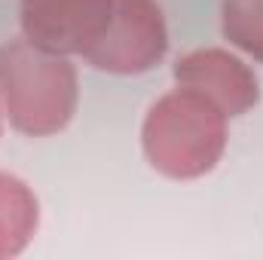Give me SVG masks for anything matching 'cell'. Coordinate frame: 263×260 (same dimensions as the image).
<instances>
[{"mask_svg":"<svg viewBox=\"0 0 263 260\" xmlns=\"http://www.w3.org/2000/svg\"><path fill=\"white\" fill-rule=\"evenodd\" d=\"M40 224V202L34 190L9 175L0 172V260L22 254Z\"/></svg>","mask_w":263,"mask_h":260,"instance_id":"cell-6","label":"cell"},{"mask_svg":"<svg viewBox=\"0 0 263 260\" xmlns=\"http://www.w3.org/2000/svg\"><path fill=\"white\" fill-rule=\"evenodd\" d=\"M0 117H3V104H0Z\"/></svg>","mask_w":263,"mask_h":260,"instance_id":"cell-8","label":"cell"},{"mask_svg":"<svg viewBox=\"0 0 263 260\" xmlns=\"http://www.w3.org/2000/svg\"><path fill=\"white\" fill-rule=\"evenodd\" d=\"M168 52V25L156 0H117L107 34L83 55L104 73H147Z\"/></svg>","mask_w":263,"mask_h":260,"instance_id":"cell-3","label":"cell"},{"mask_svg":"<svg viewBox=\"0 0 263 260\" xmlns=\"http://www.w3.org/2000/svg\"><path fill=\"white\" fill-rule=\"evenodd\" d=\"M220 28L236 49L263 62V0H223Z\"/></svg>","mask_w":263,"mask_h":260,"instance_id":"cell-7","label":"cell"},{"mask_svg":"<svg viewBox=\"0 0 263 260\" xmlns=\"http://www.w3.org/2000/svg\"><path fill=\"white\" fill-rule=\"evenodd\" d=\"M172 77L178 86L205 92L214 104H220L227 117H242L260 101L257 73L239 55L217 46L184 52L172 67Z\"/></svg>","mask_w":263,"mask_h":260,"instance_id":"cell-5","label":"cell"},{"mask_svg":"<svg viewBox=\"0 0 263 260\" xmlns=\"http://www.w3.org/2000/svg\"><path fill=\"white\" fill-rule=\"evenodd\" d=\"M80 83L67 55L46 52L28 37L0 46V104L9 126L28 138L67 129L77 114Z\"/></svg>","mask_w":263,"mask_h":260,"instance_id":"cell-2","label":"cell"},{"mask_svg":"<svg viewBox=\"0 0 263 260\" xmlns=\"http://www.w3.org/2000/svg\"><path fill=\"white\" fill-rule=\"evenodd\" d=\"M117 0H22V37L55 55H86L110 28Z\"/></svg>","mask_w":263,"mask_h":260,"instance_id":"cell-4","label":"cell"},{"mask_svg":"<svg viewBox=\"0 0 263 260\" xmlns=\"http://www.w3.org/2000/svg\"><path fill=\"white\" fill-rule=\"evenodd\" d=\"M227 120L220 104L205 92L178 86L156 98L144 117V156L172 181H196L220 162L227 150Z\"/></svg>","mask_w":263,"mask_h":260,"instance_id":"cell-1","label":"cell"}]
</instances>
